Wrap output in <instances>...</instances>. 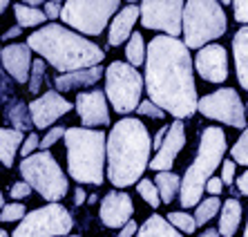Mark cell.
<instances>
[{"mask_svg": "<svg viewBox=\"0 0 248 237\" xmlns=\"http://www.w3.org/2000/svg\"><path fill=\"white\" fill-rule=\"evenodd\" d=\"M192 56L184 41L172 36H155L148 45L145 90L155 105L174 119H190L199 110Z\"/></svg>", "mask_w": 248, "mask_h": 237, "instance_id": "obj_1", "label": "cell"}, {"mask_svg": "<svg viewBox=\"0 0 248 237\" xmlns=\"http://www.w3.org/2000/svg\"><path fill=\"white\" fill-rule=\"evenodd\" d=\"M152 139L139 119H121L108 134V179L116 188L141 181L150 166Z\"/></svg>", "mask_w": 248, "mask_h": 237, "instance_id": "obj_2", "label": "cell"}, {"mask_svg": "<svg viewBox=\"0 0 248 237\" xmlns=\"http://www.w3.org/2000/svg\"><path fill=\"white\" fill-rule=\"evenodd\" d=\"M31 52L41 54L47 63L61 74H72L87 67H96L105 58V52L92 41L83 38L63 25H45L38 32H31L27 38Z\"/></svg>", "mask_w": 248, "mask_h": 237, "instance_id": "obj_3", "label": "cell"}, {"mask_svg": "<svg viewBox=\"0 0 248 237\" xmlns=\"http://www.w3.org/2000/svg\"><path fill=\"white\" fill-rule=\"evenodd\" d=\"M67 148V173L78 184H103V170L108 161V134L90 127H67L65 132Z\"/></svg>", "mask_w": 248, "mask_h": 237, "instance_id": "obj_4", "label": "cell"}, {"mask_svg": "<svg viewBox=\"0 0 248 237\" xmlns=\"http://www.w3.org/2000/svg\"><path fill=\"white\" fill-rule=\"evenodd\" d=\"M226 155V134L221 127L210 126L202 132L199 141V150H197L195 161L184 174V184H181V206L192 208L202 204V195L206 192V184L213 179V173L219 166H224Z\"/></svg>", "mask_w": 248, "mask_h": 237, "instance_id": "obj_5", "label": "cell"}, {"mask_svg": "<svg viewBox=\"0 0 248 237\" xmlns=\"http://www.w3.org/2000/svg\"><path fill=\"white\" fill-rule=\"evenodd\" d=\"M224 7L215 0H190L184 9V43L188 49L206 47L210 41L226 34Z\"/></svg>", "mask_w": 248, "mask_h": 237, "instance_id": "obj_6", "label": "cell"}, {"mask_svg": "<svg viewBox=\"0 0 248 237\" xmlns=\"http://www.w3.org/2000/svg\"><path fill=\"white\" fill-rule=\"evenodd\" d=\"M20 174L38 195H43L49 204H58L67 195V177L49 150L34 152L20 161Z\"/></svg>", "mask_w": 248, "mask_h": 237, "instance_id": "obj_7", "label": "cell"}, {"mask_svg": "<svg viewBox=\"0 0 248 237\" xmlns=\"http://www.w3.org/2000/svg\"><path fill=\"white\" fill-rule=\"evenodd\" d=\"M143 85L145 79L130 63L114 61L105 70V96H108V101L119 114L139 110V105L143 103L141 101Z\"/></svg>", "mask_w": 248, "mask_h": 237, "instance_id": "obj_8", "label": "cell"}, {"mask_svg": "<svg viewBox=\"0 0 248 237\" xmlns=\"http://www.w3.org/2000/svg\"><path fill=\"white\" fill-rule=\"evenodd\" d=\"M119 9V0H98V2H87V0H69L63 7V23L67 27L81 32L87 36H98L108 27L112 14Z\"/></svg>", "mask_w": 248, "mask_h": 237, "instance_id": "obj_9", "label": "cell"}, {"mask_svg": "<svg viewBox=\"0 0 248 237\" xmlns=\"http://www.w3.org/2000/svg\"><path fill=\"white\" fill-rule=\"evenodd\" d=\"M72 228L74 220L69 210L61 204H47L27 213L12 237H67Z\"/></svg>", "mask_w": 248, "mask_h": 237, "instance_id": "obj_10", "label": "cell"}, {"mask_svg": "<svg viewBox=\"0 0 248 237\" xmlns=\"http://www.w3.org/2000/svg\"><path fill=\"white\" fill-rule=\"evenodd\" d=\"M199 112L206 119H213V121H221L231 127L246 130V116H248L246 105L239 98L237 90H232V87H221L217 92L199 98Z\"/></svg>", "mask_w": 248, "mask_h": 237, "instance_id": "obj_11", "label": "cell"}, {"mask_svg": "<svg viewBox=\"0 0 248 237\" xmlns=\"http://www.w3.org/2000/svg\"><path fill=\"white\" fill-rule=\"evenodd\" d=\"M184 9L181 0H143L141 2V25L145 29H159L166 36L177 38L184 34Z\"/></svg>", "mask_w": 248, "mask_h": 237, "instance_id": "obj_12", "label": "cell"}, {"mask_svg": "<svg viewBox=\"0 0 248 237\" xmlns=\"http://www.w3.org/2000/svg\"><path fill=\"white\" fill-rule=\"evenodd\" d=\"M74 105L65 101L56 90H49V92L41 94L38 98H34L29 103V112H31V119H34V126L38 130H45V127L54 126V121H58L63 114H67Z\"/></svg>", "mask_w": 248, "mask_h": 237, "instance_id": "obj_13", "label": "cell"}, {"mask_svg": "<svg viewBox=\"0 0 248 237\" xmlns=\"http://www.w3.org/2000/svg\"><path fill=\"white\" fill-rule=\"evenodd\" d=\"M108 96L101 90H90V92H78L76 96V112L81 116V123L85 127L110 126V110H108Z\"/></svg>", "mask_w": 248, "mask_h": 237, "instance_id": "obj_14", "label": "cell"}, {"mask_svg": "<svg viewBox=\"0 0 248 237\" xmlns=\"http://www.w3.org/2000/svg\"><path fill=\"white\" fill-rule=\"evenodd\" d=\"M195 70L203 81L224 83L228 79V54L221 45H206L195 56Z\"/></svg>", "mask_w": 248, "mask_h": 237, "instance_id": "obj_15", "label": "cell"}, {"mask_svg": "<svg viewBox=\"0 0 248 237\" xmlns=\"http://www.w3.org/2000/svg\"><path fill=\"white\" fill-rule=\"evenodd\" d=\"M134 204L127 192H108L101 202L98 217L108 228H123L127 221H132Z\"/></svg>", "mask_w": 248, "mask_h": 237, "instance_id": "obj_16", "label": "cell"}, {"mask_svg": "<svg viewBox=\"0 0 248 237\" xmlns=\"http://www.w3.org/2000/svg\"><path fill=\"white\" fill-rule=\"evenodd\" d=\"M2 67H5V74H12L14 81L18 83H27L31 79V67H34V61H31V47L27 43H16V45H5L2 47Z\"/></svg>", "mask_w": 248, "mask_h": 237, "instance_id": "obj_17", "label": "cell"}, {"mask_svg": "<svg viewBox=\"0 0 248 237\" xmlns=\"http://www.w3.org/2000/svg\"><path fill=\"white\" fill-rule=\"evenodd\" d=\"M186 145V132H184V121H174L168 130V137L163 141L161 150L156 152V157L150 161V168L156 173H172L174 157L181 152Z\"/></svg>", "mask_w": 248, "mask_h": 237, "instance_id": "obj_18", "label": "cell"}, {"mask_svg": "<svg viewBox=\"0 0 248 237\" xmlns=\"http://www.w3.org/2000/svg\"><path fill=\"white\" fill-rule=\"evenodd\" d=\"M137 18H141V5H125L121 12L114 16V20L110 23V34H108V43L112 47L116 45H123L125 41L132 38V29H134V23Z\"/></svg>", "mask_w": 248, "mask_h": 237, "instance_id": "obj_19", "label": "cell"}, {"mask_svg": "<svg viewBox=\"0 0 248 237\" xmlns=\"http://www.w3.org/2000/svg\"><path fill=\"white\" fill-rule=\"evenodd\" d=\"M232 56H235L237 81L244 90H248V25H242V29L232 38Z\"/></svg>", "mask_w": 248, "mask_h": 237, "instance_id": "obj_20", "label": "cell"}, {"mask_svg": "<svg viewBox=\"0 0 248 237\" xmlns=\"http://www.w3.org/2000/svg\"><path fill=\"white\" fill-rule=\"evenodd\" d=\"M103 74H105V70L101 65H96V67H87V70L72 72V74H61L56 81H54V85H56V90H61V92H69V90H74V87H78V85L81 87L94 85Z\"/></svg>", "mask_w": 248, "mask_h": 237, "instance_id": "obj_21", "label": "cell"}, {"mask_svg": "<svg viewBox=\"0 0 248 237\" xmlns=\"http://www.w3.org/2000/svg\"><path fill=\"white\" fill-rule=\"evenodd\" d=\"M20 143H25L23 132H18L14 127H2L0 130V159H2L5 168L14 166V157H16L18 148H23Z\"/></svg>", "mask_w": 248, "mask_h": 237, "instance_id": "obj_22", "label": "cell"}, {"mask_svg": "<svg viewBox=\"0 0 248 237\" xmlns=\"http://www.w3.org/2000/svg\"><path fill=\"white\" fill-rule=\"evenodd\" d=\"M239 221H242V204L237 202L235 197L226 199L219 215V233L224 237H232L239 228Z\"/></svg>", "mask_w": 248, "mask_h": 237, "instance_id": "obj_23", "label": "cell"}, {"mask_svg": "<svg viewBox=\"0 0 248 237\" xmlns=\"http://www.w3.org/2000/svg\"><path fill=\"white\" fill-rule=\"evenodd\" d=\"M5 119L12 123V127L18 130V132H27L29 127L34 126L29 105H25L23 101H9V103L5 105Z\"/></svg>", "mask_w": 248, "mask_h": 237, "instance_id": "obj_24", "label": "cell"}, {"mask_svg": "<svg viewBox=\"0 0 248 237\" xmlns=\"http://www.w3.org/2000/svg\"><path fill=\"white\" fill-rule=\"evenodd\" d=\"M137 237H184L177 228L168 220H163L161 215H152L143 221V226L139 228Z\"/></svg>", "mask_w": 248, "mask_h": 237, "instance_id": "obj_25", "label": "cell"}, {"mask_svg": "<svg viewBox=\"0 0 248 237\" xmlns=\"http://www.w3.org/2000/svg\"><path fill=\"white\" fill-rule=\"evenodd\" d=\"M155 184H156V188H159L161 202L170 204L174 197H177V192H181V184H184V179L174 173H156Z\"/></svg>", "mask_w": 248, "mask_h": 237, "instance_id": "obj_26", "label": "cell"}, {"mask_svg": "<svg viewBox=\"0 0 248 237\" xmlns=\"http://www.w3.org/2000/svg\"><path fill=\"white\" fill-rule=\"evenodd\" d=\"M14 16H16L18 25L23 29L27 27H38V25L45 23V12L43 9H34V7H27L25 2H18L14 5Z\"/></svg>", "mask_w": 248, "mask_h": 237, "instance_id": "obj_27", "label": "cell"}, {"mask_svg": "<svg viewBox=\"0 0 248 237\" xmlns=\"http://www.w3.org/2000/svg\"><path fill=\"white\" fill-rule=\"evenodd\" d=\"M125 56H127V63L132 65V67H139V65H145L148 61V47L143 43V36L134 32L132 38L127 41L125 45Z\"/></svg>", "mask_w": 248, "mask_h": 237, "instance_id": "obj_28", "label": "cell"}, {"mask_svg": "<svg viewBox=\"0 0 248 237\" xmlns=\"http://www.w3.org/2000/svg\"><path fill=\"white\" fill-rule=\"evenodd\" d=\"M219 208H221L219 197H208V199H203V202L197 206V213H195L197 226H206L208 221L215 217V213H217Z\"/></svg>", "mask_w": 248, "mask_h": 237, "instance_id": "obj_29", "label": "cell"}, {"mask_svg": "<svg viewBox=\"0 0 248 237\" xmlns=\"http://www.w3.org/2000/svg\"><path fill=\"white\" fill-rule=\"evenodd\" d=\"M137 192L143 197V202H148L152 208H159L161 206V195H159V188L156 184H152L150 179H141L137 184Z\"/></svg>", "mask_w": 248, "mask_h": 237, "instance_id": "obj_30", "label": "cell"}, {"mask_svg": "<svg viewBox=\"0 0 248 237\" xmlns=\"http://www.w3.org/2000/svg\"><path fill=\"white\" fill-rule=\"evenodd\" d=\"M168 221L181 233H195L199 226H197V220L188 213H181V210H174V213L168 215Z\"/></svg>", "mask_w": 248, "mask_h": 237, "instance_id": "obj_31", "label": "cell"}, {"mask_svg": "<svg viewBox=\"0 0 248 237\" xmlns=\"http://www.w3.org/2000/svg\"><path fill=\"white\" fill-rule=\"evenodd\" d=\"M45 81H47L45 61H43V58H36L34 67H31V79H29V92L38 94V92H41V87L45 85Z\"/></svg>", "mask_w": 248, "mask_h": 237, "instance_id": "obj_32", "label": "cell"}, {"mask_svg": "<svg viewBox=\"0 0 248 237\" xmlns=\"http://www.w3.org/2000/svg\"><path fill=\"white\" fill-rule=\"evenodd\" d=\"M231 157L235 163H244L248 166V127L242 132V137L237 139V143L231 148Z\"/></svg>", "mask_w": 248, "mask_h": 237, "instance_id": "obj_33", "label": "cell"}, {"mask_svg": "<svg viewBox=\"0 0 248 237\" xmlns=\"http://www.w3.org/2000/svg\"><path fill=\"white\" fill-rule=\"evenodd\" d=\"M25 217H27V213H25L23 204H9V206H5L2 213H0V220L2 221H16V220L23 221Z\"/></svg>", "mask_w": 248, "mask_h": 237, "instance_id": "obj_34", "label": "cell"}, {"mask_svg": "<svg viewBox=\"0 0 248 237\" xmlns=\"http://www.w3.org/2000/svg\"><path fill=\"white\" fill-rule=\"evenodd\" d=\"M137 114L139 116H152V119H163V116H166V112H163L159 105H155L150 98H148V101H143V103L139 105Z\"/></svg>", "mask_w": 248, "mask_h": 237, "instance_id": "obj_35", "label": "cell"}, {"mask_svg": "<svg viewBox=\"0 0 248 237\" xmlns=\"http://www.w3.org/2000/svg\"><path fill=\"white\" fill-rule=\"evenodd\" d=\"M41 141H43V139L38 137V134L29 132V134H27V139H25V143H23V148H20V157H23V159L31 157V155H34L36 148H41Z\"/></svg>", "mask_w": 248, "mask_h": 237, "instance_id": "obj_36", "label": "cell"}, {"mask_svg": "<svg viewBox=\"0 0 248 237\" xmlns=\"http://www.w3.org/2000/svg\"><path fill=\"white\" fill-rule=\"evenodd\" d=\"M65 132H67V130H65V127H61V126L52 127V130H49V132L45 134V139L41 141V148H43V150H47V148H52V145L56 143V141L61 139V137H65Z\"/></svg>", "mask_w": 248, "mask_h": 237, "instance_id": "obj_37", "label": "cell"}, {"mask_svg": "<svg viewBox=\"0 0 248 237\" xmlns=\"http://www.w3.org/2000/svg\"><path fill=\"white\" fill-rule=\"evenodd\" d=\"M221 181H224V186L237 184L235 181V161H232V159H226L224 166H221Z\"/></svg>", "mask_w": 248, "mask_h": 237, "instance_id": "obj_38", "label": "cell"}, {"mask_svg": "<svg viewBox=\"0 0 248 237\" xmlns=\"http://www.w3.org/2000/svg\"><path fill=\"white\" fill-rule=\"evenodd\" d=\"M63 2H58V0H49V2H45L43 5V12H45V16L49 18V20H56V18H61V14H63Z\"/></svg>", "mask_w": 248, "mask_h": 237, "instance_id": "obj_39", "label": "cell"}, {"mask_svg": "<svg viewBox=\"0 0 248 237\" xmlns=\"http://www.w3.org/2000/svg\"><path fill=\"white\" fill-rule=\"evenodd\" d=\"M31 190H34V188H31L27 181H16V184L9 188V195H12L14 199H25V197H27Z\"/></svg>", "mask_w": 248, "mask_h": 237, "instance_id": "obj_40", "label": "cell"}, {"mask_svg": "<svg viewBox=\"0 0 248 237\" xmlns=\"http://www.w3.org/2000/svg\"><path fill=\"white\" fill-rule=\"evenodd\" d=\"M235 7V20L237 23H248V0H242V2H232Z\"/></svg>", "mask_w": 248, "mask_h": 237, "instance_id": "obj_41", "label": "cell"}, {"mask_svg": "<svg viewBox=\"0 0 248 237\" xmlns=\"http://www.w3.org/2000/svg\"><path fill=\"white\" fill-rule=\"evenodd\" d=\"M221 188H224V181H221V177H213V179L206 184V192H210L213 197L219 195Z\"/></svg>", "mask_w": 248, "mask_h": 237, "instance_id": "obj_42", "label": "cell"}, {"mask_svg": "<svg viewBox=\"0 0 248 237\" xmlns=\"http://www.w3.org/2000/svg\"><path fill=\"white\" fill-rule=\"evenodd\" d=\"M168 130H170V126H163L159 132H156V137L152 139V148H155L156 152L161 150V145H163V141H166V137H168Z\"/></svg>", "mask_w": 248, "mask_h": 237, "instance_id": "obj_43", "label": "cell"}, {"mask_svg": "<svg viewBox=\"0 0 248 237\" xmlns=\"http://www.w3.org/2000/svg\"><path fill=\"white\" fill-rule=\"evenodd\" d=\"M134 233H139V226H137V221H127L125 226L121 228V233H119V237H132Z\"/></svg>", "mask_w": 248, "mask_h": 237, "instance_id": "obj_44", "label": "cell"}, {"mask_svg": "<svg viewBox=\"0 0 248 237\" xmlns=\"http://www.w3.org/2000/svg\"><path fill=\"white\" fill-rule=\"evenodd\" d=\"M237 190L242 192V195H248V170L239 174V179H237Z\"/></svg>", "mask_w": 248, "mask_h": 237, "instance_id": "obj_45", "label": "cell"}, {"mask_svg": "<svg viewBox=\"0 0 248 237\" xmlns=\"http://www.w3.org/2000/svg\"><path fill=\"white\" fill-rule=\"evenodd\" d=\"M20 34H23V27H20V25H14V27H9L5 34H2V38L9 41V38H16V36H20Z\"/></svg>", "mask_w": 248, "mask_h": 237, "instance_id": "obj_46", "label": "cell"}, {"mask_svg": "<svg viewBox=\"0 0 248 237\" xmlns=\"http://www.w3.org/2000/svg\"><path fill=\"white\" fill-rule=\"evenodd\" d=\"M74 192H76V195H74V204H76V206H81V204H85V199H90V197L85 195V190H83L81 186H78V188H76Z\"/></svg>", "mask_w": 248, "mask_h": 237, "instance_id": "obj_47", "label": "cell"}, {"mask_svg": "<svg viewBox=\"0 0 248 237\" xmlns=\"http://www.w3.org/2000/svg\"><path fill=\"white\" fill-rule=\"evenodd\" d=\"M219 235H221L219 231H215V228H206V231H203L199 237H219Z\"/></svg>", "mask_w": 248, "mask_h": 237, "instance_id": "obj_48", "label": "cell"}, {"mask_svg": "<svg viewBox=\"0 0 248 237\" xmlns=\"http://www.w3.org/2000/svg\"><path fill=\"white\" fill-rule=\"evenodd\" d=\"M244 237H248V224H246V231H244Z\"/></svg>", "mask_w": 248, "mask_h": 237, "instance_id": "obj_49", "label": "cell"}, {"mask_svg": "<svg viewBox=\"0 0 248 237\" xmlns=\"http://www.w3.org/2000/svg\"><path fill=\"white\" fill-rule=\"evenodd\" d=\"M0 237H9V235H7V233H5V231H2V233H0Z\"/></svg>", "mask_w": 248, "mask_h": 237, "instance_id": "obj_50", "label": "cell"}, {"mask_svg": "<svg viewBox=\"0 0 248 237\" xmlns=\"http://www.w3.org/2000/svg\"><path fill=\"white\" fill-rule=\"evenodd\" d=\"M67 237H81V235H67Z\"/></svg>", "mask_w": 248, "mask_h": 237, "instance_id": "obj_51", "label": "cell"}, {"mask_svg": "<svg viewBox=\"0 0 248 237\" xmlns=\"http://www.w3.org/2000/svg\"><path fill=\"white\" fill-rule=\"evenodd\" d=\"M246 112H248V103H246Z\"/></svg>", "mask_w": 248, "mask_h": 237, "instance_id": "obj_52", "label": "cell"}]
</instances>
